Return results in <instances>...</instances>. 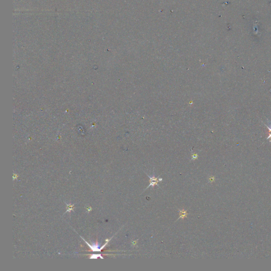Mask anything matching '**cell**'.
I'll list each match as a JSON object with an SVG mask.
<instances>
[{"instance_id": "1", "label": "cell", "mask_w": 271, "mask_h": 271, "mask_svg": "<svg viewBox=\"0 0 271 271\" xmlns=\"http://www.w3.org/2000/svg\"><path fill=\"white\" fill-rule=\"evenodd\" d=\"M148 177L150 178V184L149 186L146 188V189H147L149 187H151L152 188H154L155 186H158V183L160 181H162V178H156L154 176H150L149 175H148V174H147Z\"/></svg>"}, {"instance_id": "2", "label": "cell", "mask_w": 271, "mask_h": 271, "mask_svg": "<svg viewBox=\"0 0 271 271\" xmlns=\"http://www.w3.org/2000/svg\"><path fill=\"white\" fill-rule=\"evenodd\" d=\"M81 238H82V239H83V240H84L86 243H87V244L88 245V246L91 248V249L92 251H93V252H101V249L100 248H99V245H98L97 241H96V243H95V244H92V245H90L88 241H86V240L83 238L81 236Z\"/></svg>"}, {"instance_id": "3", "label": "cell", "mask_w": 271, "mask_h": 271, "mask_svg": "<svg viewBox=\"0 0 271 271\" xmlns=\"http://www.w3.org/2000/svg\"><path fill=\"white\" fill-rule=\"evenodd\" d=\"M178 211H179V212H180V217L178 218L177 220L180 219H184V218L187 217V216L188 215L187 211L185 210L184 209H182V210L178 209Z\"/></svg>"}, {"instance_id": "4", "label": "cell", "mask_w": 271, "mask_h": 271, "mask_svg": "<svg viewBox=\"0 0 271 271\" xmlns=\"http://www.w3.org/2000/svg\"><path fill=\"white\" fill-rule=\"evenodd\" d=\"M66 206H67V211L66 212H70L72 211H73V209H74V204H67V203H66Z\"/></svg>"}, {"instance_id": "5", "label": "cell", "mask_w": 271, "mask_h": 271, "mask_svg": "<svg viewBox=\"0 0 271 271\" xmlns=\"http://www.w3.org/2000/svg\"><path fill=\"white\" fill-rule=\"evenodd\" d=\"M98 257H100L101 259H103V257L101 254H92L90 256V259H97Z\"/></svg>"}, {"instance_id": "6", "label": "cell", "mask_w": 271, "mask_h": 271, "mask_svg": "<svg viewBox=\"0 0 271 271\" xmlns=\"http://www.w3.org/2000/svg\"><path fill=\"white\" fill-rule=\"evenodd\" d=\"M265 126L268 128V133H271V124H270V127H268V125L265 124Z\"/></svg>"}, {"instance_id": "7", "label": "cell", "mask_w": 271, "mask_h": 271, "mask_svg": "<svg viewBox=\"0 0 271 271\" xmlns=\"http://www.w3.org/2000/svg\"><path fill=\"white\" fill-rule=\"evenodd\" d=\"M270 139V141H271V134L269 133V136H268V137L266 138V139Z\"/></svg>"}, {"instance_id": "8", "label": "cell", "mask_w": 271, "mask_h": 271, "mask_svg": "<svg viewBox=\"0 0 271 271\" xmlns=\"http://www.w3.org/2000/svg\"><path fill=\"white\" fill-rule=\"evenodd\" d=\"M91 210H92V208L91 207H89V208H88L89 212H90V211H91Z\"/></svg>"}]
</instances>
